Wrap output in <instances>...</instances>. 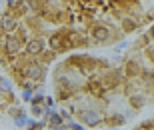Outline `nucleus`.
Wrapping results in <instances>:
<instances>
[{
  "mask_svg": "<svg viewBox=\"0 0 154 130\" xmlns=\"http://www.w3.org/2000/svg\"><path fill=\"white\" fill-rule=\"evenodd\" d=\"M94 38L100 40V42L106 40V38H108V30H106V28H96V30H94Z\"/></svg>",
  "mask_w": 154,
  "mask_h": 130,
  "instance_id": "20e7f679",
  "label": "nucleus"
},
{
  "mask_svg": "<svg viewBox=\"0 0 154 130\" xmlns=\"http://www.w3.org/2000/svg\"><path fill=\"white\" fill-rule=\"evenodd\" d=\"M84 120L88 122V124H98V122H100V116H98L96 112H92V114L86 112V114H84Z\"/></svg>",
  "mask_w": 154,
  "mask_h": 130,
  "instance_id": "39448f33",
  "label": "nucleus"
},
{
  "mask_svg": "<svg viewBox=\"0 0 154 130\" xmlns=\"http://www.w3.org/2000/svg\"><path fill=\"white\" fill-rule=\"evenodd\" d=\"M42 48H44V42H42V40H30L28 46H26V50H28L30 54H40Z\"/></svg>",
  "mask_w": 154,
  "mask_h": 130,
  "instance_id": "f257e3e1",
  "label": "nucleus"
},
{
  "mask_svg": "<svg viewBox=\"0 0 154 130\" xmlns=\"http://www.w3.org/2000/svg\"><path fill=\"white\" fill-rule=\"evenodd\" d=\"M60 124H62L60 116H58V114H52V116H50V126H52L54 130H62V128H60Z\"/></svg>",
  "mask_w": 154,
  "mask_h": 130,
  "instance_id": "423d86ee",
  "label": "nucleus"
},
{
  "mask_svg": "<svg viewBox=\"0 0 154 130\" xmlns=\"http://www.w3.org/2000/svg\"><path fill=\"white\" fill-rule=\"evenodd\" d=\"M26 74H28L30 78H42V74H44V70H42V66L40 64H32V66H28V70H26Z\"/></svg>",
  "mask_w": 154,
  "mask_h": 130,
  "instance_id": "f03ea898",
  "label": "nucleus"
},
{
  "mask_svg": "<svg viewBox=\"0 0 154 130\" xmlns=\"http://www.w3.org/2000/svg\"><path fill=\"white\" fill-rule=\"evenodd\" d=\"M2 30H4V32H12V30H14V26H16V22H14V18L12 16H2Z\"/></svg>",
  "mask_w": 154,
  "mask_h": 130,
  "instance_id": "7ed1b4c3",
  "label": "nucleus"
},
{
  "mask_svg": "<svg viewBox=\"0 0 154 130\" xmlns=\"http://www.w3.org/2000/svg\"><path fill=\"white\" fill-rule=\"evenodd\" d=\"M6 48H8L10 52H18V48H20V42H18V40H8V42H6Z\"/></svg>",
  "mask_w": 154,
  "mask_h": 130,
  "instance_id": "0eeeda50",
  "label": "nucleus"
},
{
  "mask_svg": "<svg viewBox=\"0 0 154 130\" xmlns=\"http://www.w3.org/2000/svg\"><path fill=\"white\" fill-rule=\"evenodd\" d=\"M10 90H12L10 82H8V80H4V78H0V92H10Z\"/></svg>",
  "mask_w": 154,
  "mask_h": 130,
  "instance_id": "6e6552de",
  "label": "nucleus"
}]
</instances>
